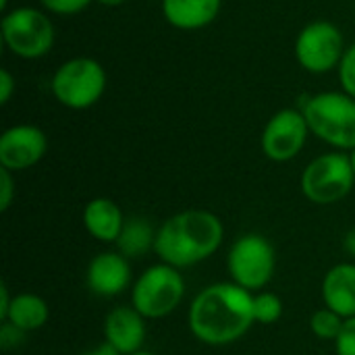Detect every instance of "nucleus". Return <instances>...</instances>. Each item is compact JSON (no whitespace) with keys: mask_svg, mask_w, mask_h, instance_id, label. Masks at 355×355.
I'll use <instances>...</instances> for the list:
<instances>
[{"mask_svg":"<svg viewBox=\"0 0 355 355\" xmlns=\"http://www.w3.org/2000/svg\"><path fill=\"white\" fill-rule=\"evenodd\" d=\"M94 2H98V4H102V6H108V8H116V6L125 4L127 0H94Z\"/></svg>","mask_w":355,"mask_h":355,"instance_id":"obj_30","label":"nucleus"},{"mask_svg":"<svg viewBox=\"0 0 355 355\" xmlns=\"http://www.w3.org/2000/svg\"><path fill=\"white\" fill-rule=\"evenodd\" d=\"M156 231L150 220L144 216H131L125 220V227L116 239V252H121L129 260H139L148 252H154Z\"/></svg>","mask_w":355,"mask_h":355,"instance_id":"obj_18","label":"nucleus"},{"mask_svg":"<svg viewBox=\"0 0 355 355\" xmlns=\"http://www.w3.org/2000/svg\"><path fill=\"white\" fill-rule=\"evenodd\" d=\"M302 193L316 206H331L345 200L355 185L349 152H327L310 160L302 173Z\"/></svg>","mask_w":355,"mask_h":355,"instance_id":"obj_7","label":"nucleus"},{"mask_svg":"<svg viewBox=\"0 0 355 355\" xmlns=\"http://www.w3.org/2000/svg\"><path fill=\"white\" fill-rule=\"evenodd\" d=\"M227 270L235 285L258 293L272 281L277 270V252L260 233H245L235 239L227 254Z\"/></svg>","mask_w":355,"mask_h":355,"instance_id":"obj_8","label":"nucleus"},{"mask_svg":"<svg viewBox=\"0 0 355 355\" xmlns=\"http://www.w3.org/2000/svg\"><path fill=\"white\" fill-rule=\"evenodd\" d=\"M185 297V279L179 268L164 262L146 268L133 283L131 306L146 320L171 316Z\"/></svg>","mask_w":355,"mask_h":355,"instance_id":"obj_6","label":"nucleus"},{"mask_svg":"<svg viewBox=\"0 0 355 355\" xmlns=\"http://www.w3.org/2000/svg\"><path fill=\"white\" fill-rule=\"evenodd\" d=\"M343 324H345V318H341L339 314H335L329 308H320L310 316V331L320 341H333L335 343Z\"/></svg>","mask_w":355,"mask_h":355,"instance_id":"obj_19","label":"nucleus"},{"mask_svg":"<svg viewBox=\"0 0 355 355\" xmlns=\"http://www.w3.org/2000/svg\"><path fill=\"white\" fill-rule=\"evenodd\" d=\"M15 92H17V81L12 73L8 69H2L0 71V104H8Z\"/></svg>","mask_w":355,"mask_h":355,"instance_id":"obj_26","label":"nucleus"},{"mask_svg":"<svg viewBox=\"0 0 355 355\" xmlns=\"http://www.w3.org/2000/svg\"><path fill=\"white\" fill-rule=\"evenodd\" d=\"M191 335L210 347H225L243 339L254 322V293L229 283L204 287L187 312Z\"/></svg>","mask_w":355,"mask_h":355,"instance_id":"obj_1","label":"nucleus"},{"mask_svg":"<svg viewBox=\"0 0 355 355\" xmlns=\"http://www.w3.org/2000/svg\"><path fill=\"white\" fill-rule=\"evenodd\" d=\"M343 250H345V254H347L349 258H354L355 260V227H352V229L345 233V237H343Z\"/></svg>","mask_w":355,"mask_h":355,"instance_id":"obj_28","label":"nucleus"},{"mask_svg":"<svg viewBox=\"0 0 355 355\" xmlns=\"http://www.w3.org/2000/svg\"><path fill=\"white\" fill-rule=\"evenodd\" d=\"M310 127L300 108H281L264 125L260 135L262 154L272 162H289L306 148Z\"/></svg>","mask_w":355,"mask_h":355,"instance_id":"obj_10","label":"nucleus"},{"mask_svg":"<svg viewBox=\"0 0 355 355\" xmlns=\"http://www.w3.org/2000/svg\"><path fill=\"white\" fill-rule=\"evenodd\" d=\"M131 355H154V354H152V352H144V349H141V352H135V354H131Z\"/></svg>","mask_w":355,"mask_h":355,"instance_id":"obj_33","label":"nucleus"},{"mask_svg":"<svg viewBox=\"0 0 355 355\" xmlns=\"http://www.w3.org/2000/svg\"><path fill=\"white\" fill-rule=\"evenodd\" d=\"M164 21L179 31H200L212 25L223 8V0H162Z\"/></svg>","mask_w":355,"mask_h":355,"instance_id":"obj_14","label":"nucleus"},{"mask_svg":"<svg viewBox=\"0 0 355 355\" xmlns=\"http://www.w3.org/2000/svg\"><path fill=\"white\" fill-rule=\"evenodd\" d=\"M223 239V220L210 210L191 208L173 214L158 227L154 254L160 262L181 270L214 256Z\"/></svg>","mask_w":355,"mask_h":355,"instance_id":"obj_2","label":"nucleus"},{"mask_svg":"<svg viewBox=\"0 0 355 355\" xmlns=\"http://www.w3.org/2000/svg\"><path fill=\"white\" fill-rule=\"evenodd\" d=\"M50 318V306L44 297L35 293H17L8 306V312L2 322H10L12 327L33 333L40 331Z\"/></svg>","mask_w":355,"mask_h":355,"instance_id":"obj_17","label":"nucleus"},{"mask_svg":"<svg viewBox=\"0 0 355 355\" xmlns=\"http://www.w3.org/2000/svg\"><path fill=\"white\" fill-rule=\"evenodd\" d=\"M85 231L102 243H116L123 227L125 216L119 208V204L110 198H94L85 204L81 214Z\"/></svg>","mask_w":355,"mask_h":355,"instance_id":"obj_16","label":"nucleus"},{"mask_svg":"<svg viewBox=\"0 0 355 355\" xmlns=\"http://www.w3.org/2000/svg\"><path fill=\"white\" fill-rule=\"evenodd\" d=\"M79 355H121L116 349H112L108 343H102V345H98V347H92V349H87V352H83V354Z\"/></svg>","mask_w":355,"mask_h":355,"instance_id":"obj_29","label":"nucleus"},{"mask_svg":"<svg viewBox=\"0 0 355 355\" xmlns=\"http://www.w3.org/2000/svg\"><path fill=\"white\" fill-rule=\"evenodd\" d=\"M283 316V300L272 291L254 293V322L256 324H275Z\"/></svg>","mask_w":355,"mask_h":355,"instance_id":"obj_20","label":"nucleus"},{"mask_svg":"<svg viewBox=\"0 0 355 355\" xmlns=\"http://www.w3.org/2000/svg\"><path fill=\"white\" fill-rule=\"evenodd\" d=\"M335 354L355 355V316L345 320V324L335 341Z\"/></svg>","mask_w":355,"mask_h":355,"instance_id":"obj_23","label":"nucleus"},{"mask_svg":"<svg viewBox=\"0 0 355 355\" xmlns=\"http://www.w3.org/2000/svg\"><path fill=\"white\" fill-rule=\"evenodd\" d=\"M349 160H352V168H354V175H355V150L349 152Z\"/></svg>","mask_w":355,"mask_h":355,"instance_id":"obj_32","label":"nucleus"},{"mask_svg":"<svg viewBox=\"0 0 355 355\" xmlns=\"http://www.w3.org/2000/svg\"><path fill=\"white\" fill-rule=\"evenodd\" d=\"M15 173L0 168V212H6L15 200L17 193V185H15Z\"/></svg>","mask_w":355,"mask_h":355,"instance_id":"obj_25","label":"nucleus"},{"mask_svg":"<svg viewBox=\"0 0 355 355\" xmlns=\"http://www.w3.org/2000/svg\"><path fill=\"white\" fill-rule=\"evenodd\" d=\"M131 260L121 252H102L92 258L85 272L87 289L98 297H116L131 287Z\"/></svg>","mask_w":355,"mask_h":355,"instance_id":"obj_12","label":"nucleus"},{"mask_svg":"<svg viewBox=\"0 0 355 355\" xmlns=\"http://www.w3.org/2000/svg\"><path fill=\"white\" fill-rule=\"evenodd\" d=\"M48 152V137L37 125L19 123L0 135V168L21 173L42 162Z\"/></svg>","mask_w":355,"mask_h":355,"instance_id":"obj_11","label":"nucleus"},{"mask_svg":"<svg viewBox=\"0 0 355 355\" xmlns=\"http://www.w3.org/2000/svg\"><path fill=\"white\" fill-rule=\"evenodd\" d=\"M337 75H339L341 89L355 98V44L347 46V50L341 58V64L337 69Z\"/></svg>","mask_w":355,"mask_h":355,"instance_id":"obj_22","label":"nucleus"},{"mask_svg":"<svg viewBox=\"0 0 355 355\" xmlns=\"http://www.w3.org/2000/svg\"><path fill=\"white\" fill-rule=\"evenodd\" d=\"M304 112L310 133L339 152L355 150V98L341 92H316L304 96Z\"/></svg>","mask_w":355,"mask_h":355,"instance_id":"obj_3","label":"nucleus"},{"mask_svg":"<svg viewBox=\"0 0 355 355\" xmlns=\"http://www.w3.org/2000/svg\"><path fill=\"white\" fill-rule=\"evenodd\" d=\"M10 302H12V295L8 293V287L2 283V285H0V320H4V316H6V312H8Z\"/></svg>","mask_w":355,"mask_h":355,"instance_id":"obj_27","label":"nucleus"},{"mask_svg":"<svg viewBox=\"0 0 355 355\" xmlns=\"http://www.w3.org/2000/svg\"><path fill=\"white\" fill-rule=\"evenodd\" d=\"M345 35L333 21L318 19L304 25L295 37L293 52L297 64L312 75L337 71L345 54Z\"/></svg>","mask_w":355,"mask_h":355,"instance_id":"obj_9","label":"nucleus"},{"mask_svg":"<svg viewBox=\"0 0 355 355\" xmlns=\"http://www.w3.org/2000/svg\"><path fill=\"white\" fill-rule=\"evenodd\" d=\"M324 308L333 310L341 318L355 316V264L341 262L327 270L322 279Z\"/></svg>","mask_w":355,"mask_h":355,"instance_id":"obj_15","label":"nucleus"},{"mask_svg":"<svg viewBox=\"0 0 355 355\" xmlns=\"http://www.w3.org/2000/svg\"><path fill=\"white\" fill-rule=\"evenodd\" d=\"M0 10H2V15L10 10V6H8V0H0Z\"/></svg>","mask_w":355,"mask_h":355,"instance_id":"obj_31","label":"nucleus"},{"mask_svg":"<svg viewBox=\"0 0 355 355\" xmlns=\"http://www.w3.org/2000/svg\"><path fill=\"white\" fill-rule=\"evenodd\" d=\"M0 35L10 54L23 60L44 58L56 42L50 15L35 6H15L2 15Z\"/></svg>","mask_w":355,"mask_h":355,"instance_id":"obj_5","label":"nucleus"},{"mask_svg":"<svg viewBox=\"0 0 355 355\" xmlns=\"http://www.w3.org/2000/svg\"><path fill=\"white\" fill-rule=\"evenodd\" d=\"M108 85L106 69L92 56H73L58 64L50 79L54 100L69 110H87L96 106Z\"/></svg>","mask_w":355,"mask_h":355,"instance_id":"obj_4","label":"nucleus"},{"mask_svg":"<svg viewBox=\"0 0 355 355\" xmlns=\"http://www.w3.org/2000/svg\"><path fill=\"white\" fill-rule=\"evenodd\" d=\"M94 0H40L42 8L48 15H56V17H75L79 12H83Z\"/></svg>","mask_w":355,"mask_h":355,"instance_id":"obj_21","label":"nucleus"},{"mask_svg":"<svg viewBox=\"0 0 355 355\" xmlns=\"http://www.w3.org/2000/svg\"><path fill=\"white\" fill-rule=\"evenodd\" d=\"M146 335V318L133 306H116L104 318V343L121 355L141 352Z\"/></svg>","mask_w":355,"mask_h":355,"instance_id":"obj_13","label":"nucleus"},{"mask_svg":"<svg viewBox=\"0 0 355 355\" xmlns=\"http://www.w3.org/2000/svg\"><path fill=\"white\" fill-rule=\"evenodd\" d=\"M25 337H27L25 331L12 327L10 322H2V327H0V347L4 352H10V349L21 347L25 343Z\"/></svg>","mask_w":355,"mask_h":355,"instance_id":"obj_24","label":"nucleus"}]
</instances>
